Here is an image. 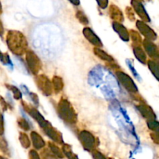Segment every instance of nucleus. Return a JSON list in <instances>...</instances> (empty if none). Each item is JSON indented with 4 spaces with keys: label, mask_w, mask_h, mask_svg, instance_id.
I'll list each match as a JSON object with an SVG mask.
<instances>
[{
    "label": "nucleus",
    "mask_w": 159,
    "mask_h": 159,
    "mask_svg": "<svg viewBox=\"0 0 159 159\" xmlns=\"http://www.w3.org/2000/svg\"><path fill=\"white\" fill-rule=\"evenodd\" d=\"M89 82L91 85L100 88L104 96L109 99L115 97L119 89V85L114 76L100 65L96 66L90 71Z\"/></svg>",
    "instance_id": "1"
},
{
    "label": "nucleus",
    "mask_w": 159,
    "mask_h": 159,
    "mask_svg": "<svg viewBox=\"0 0 159 159\" xmlns=\"http://www.w3.org/2000/svg\"><path fill=\"white\" fill-rule=\"evenodd\" d=\"M6 43L9 49L17 56H22L28 51L26 37L17 30H9L6 35Z\"/></svg>",
    "instance_id": "2"
},
{
    "label": "nucleus",
    "mask_w": 159,
    "mask_h": 159,
    "mask_svg": "<svg viewBox=\"0 0 159 159\" xmlns=\"http://www.w3.org/2000/svg\"><path fill=\"white\" fill-rule=\"evenodd\" d=\"M57 113L61 119L69 124H75L78 122V116L71 102L65 98H61L57 104Z\"/></svg>",
    "instance_id": "3"
},
{
    "label": "nucleus",
    "mask_w": 159,
    "mask_h": 159,
    "mask_svg": "<svg viewBox=\"0 0 159 159\" xmlns=\"http://www.w3.org/2000/svg\"><path fill=\"white\" fill-rule=\"evenodd\" d=\"M26 61L30 71L34 75H37L42 68L41 61L38 56L31 50H28L26 53Z\"/></svg>",
    "instance_id": "4"
},
{
    "label": "nucleus",
    "mask_w": 159,
    "mask_h": 159,
    "mask_svg": "<svg viewBox=\"0 0 159 159\" xmlns=\"http://www.w3.org/2000/svg\"><path fill=\"white\" fill-rule=\"evenodd\" d=\"M22 105H23V109L27 112L28 114L31 116L32 118H34L37 123H38L39 125L40 126V127H42L43 129L46 128L48 126L51 125L49 122L48 120L44 119L43 116L40 113V112L37 110L36 108L33 107L32 106H30V104L26 103V102H22Z\"/></svg>",
    "instance_id": "5"
},
{
    "label": "nucleus",
    "mask_w": 159,
    "mask_h": 159,
    "mask_svg": "<svg viewBox=\"0 0 159 159\" xmlns=\"http://www.w3.org/2000/svg\"><path fill=\"white\" fill-rule=\"evenodd\" d=\"M116 75L117 77L118 80L121 83V85L126 89L128 92L131 93H138V89L137 87L136 84L134 83L133 79L127 75L126 73L123 72L121 71H116Z\"/></svg>",
    "instance_id": "6"
},
{
    "label": "nucleus",
    "mask_w": 159,
    "mask_h": 159,
    "mask_svg": "<svg viewBox=\"0 0 159 159\" xmlns=\"http://www.w3.org/2000/svg\"><path fill=\"white\" fill-rule=\"evenodd\" d=\"M79 141L83 146L84 149L91 152L96 147V138L92 133L88 130H82L79 134Z\"/></svg>",
    "instance_id": "7"
},
{
    "label": "nucleus",
    "mask_w": 159,
    "mask_h": 159,
    "mask_svg": "<svg viewBox=\"0 0 159 159\" xmlns=\"http://www.w3.org/2000/svg\"><path fill=\"white\" fill-rule=\"evenodd\" d=\"M36 84L39 89L45 95V96H51L53 93V87L51 82L48 77L44 75H39L36 77Z\"/></svg>",
    "instance_id": "8"
},
{
    "label": "nucleus",
    "mask_w": 159,
    "mask_h": 159,
    "mask_svg": "<svg viewBox=\"0 0 159 159\" xmlns=\"http://www.w3.org/2000/svg\"><path fill=\"white\" fill-rule=\"evenodd\" d=\"M136 26L140 32L146 37V40H155L157 39L156 33L152 30L147 23L141 20H138L136 23Z\"/></svg>",
    "instance_id": "9"
},
{
    "label": "nucleus",
    "mask_w": 159,
    "mask_h": 159,
    "mask_svg": "<svg viewBox=\"0 0 159 159\" xmlns=\"http://www.w3.org/2000/svg\"><path fill=\"white\" fill-rule=\"evenodd\" d=\"M130 3H131L132 6H133L134 8L133 10L135 11V12H137V14L141 17V21L144 22V23H145V22L151 21L150 17L148 15L147 12H146L145 9H144V6H143L142 2H141L139 1H135V0H134V1H131Z\"/></svg>",
    "instance_id": "10"
},
{
    "label": "nucleus",
    "mask_w": 159,
    "mask_h": 159,
    "mask_svg": "<svg viewBox=\"0 0 159 159\" xmlns=\"http://www.w3.org/2000/svg\"><path fill=\"white\" fill-rule=\"evenodd\" d=\"M83 35L85 36V38L96 48H101L102 46V41L99 38L97 35L93 31V30L89 27H85L83 29Z\"/></svg>",
    "instance_id": "11"
},
{
    "label": "nucleus",
    "mask_w": 159,
    "mask_h": 159,
    "mask_svg": "<svg viewBox=\"0 0 159 159\" xmlns=\"http://www.w3.org/2000/svg\"><path fill=\"white\" fill-rule=\"evenodd\" d=\"M45 134L48 135L54 142L57 143V144H63V138H62L61 134L59 131H57L55 128L52 127L51 125L48 126V127L43 129Z\"/></svg>",
    "instance_id": "12"
},
{
    "label": "nucleus",
    "mask_w": 159,
    "mask_h": 159,
    "mask_svg": "<svg viewBox=\"0 0 159 159\" xmlns=\"http://www.w3.org/2000/svg\"><path fill=\"white\" fill-rule=\"evenodd\" d=\"M143 44H144V49H145L148 56H150L152 58L155 59V60H158L159 54L157 45L155 44L153 42L146 40V39L143 41Z\"/></svg>",
    "instance_id": "13"
},
{
    "label": "nucleus",
    "mask_w": 159,
    "mask_h": 159,
    "mask_svg": "<svg viewBox=\"0 0 159 159\" xmlns=\"http://www.w3.org/2000/svg\"><path fill=\"white\" fill-rule=\"evenodd\" d=\"M138 109L144 118L149 120H156V115L154 113L153 110L149 106L146 104H141L138 106Z\"/></svg>",
    "instance_id": "14"
},
{
    "label": "nucleus",
    "mask_w": 159,
    "mask_h": 159,
    "mask_svg": "<svg viewBox=\"0 0 159 159\" xmlns=\"http://www.w3.org/2000/svg\"><path fill=\"white\" fill-rule=\"evenodd\" d=\"M113 29H114V30L117 33L118 35L120 36V37L124 41H129V40H130L129 31L127 30V28H126L122 23L113 22Z\"/></svg>",
    "instance_id": "15"
},
{
    "label": "nucleus",
    "mask_w": 159,
    "mask_h": 159,
    "mask_svg": "<svg viewBox=\"0 0 159 159\" xmlns=\"http://www.w3.org/2000/svg\"><path fill=\"white\" fill-rule=\"evenodd\" d=\"M109 12H110V16L112 20H115L114 22L116 23H121L124 21V15H123L122 11L116 5H111L110 6V9H109Z\"/></svg>",
    "instance_id": "16"
},
{
    "label": "nucleus",
    "mask_w": 159,
    "mask_h": 159,
    "mask_svg": "<svg viewBox=\"0 0 159 159\" xmlns=\"http://www.w3.org/2000/svg\"><path fill=\"white\" fill-rule=\"evenodd\" d=\"M31 140H32L33 145L36 149H41L45 146V141H43V138L40 137L39 134L37 132L32 131L30 133Z\"/></svg>",
    "instance_id": "17"
},
{
    "label": "nucleus",
    "mask_w": 159,
    "mask_h": 159,
    "mask_svg": "<svg viewBox=\"0 0 159 159\" xmlns=\"http://www.w3.org/2000/svg\"><path fill=\"white\" fill-rule=\"evenodd\" d=\"M94 54H96L97 57H99V58L102 59V61H106L110 62V63H114L115 62L114 59H113V57H112V56H110V54H108L107 52L102 51V50L100 49V48H95Z\"/></svg>",
    "instance_id": "18"
},
{
    "label": "nucleus",
    "mask_w": 159,
    "mask_h": 159,
    "mask_svg": "<svg viewBox=\"0 0 159 159\" xmlns=\"http://www.w3.org/2000/svg\"><path fill=\"white\" fill-rule=\"evenodd\" d=\"M51 84H52L53 91L56 93H60L64 88L63 79L59 76H54Z\"/></svg>",
    "instance_id": "19"
},
{
    "label": "nucleus",
    "mask_w": 159,
    "mask_h": 159,
    "mask_svg": "<svg viewBox=\"0 0 159 159\" xmlns=\"http://www.w3.org/2000/svg\"><path fill=\"white\" fill-rule=\"evenodd\" d=\"M134 54L140 62H141L142 64L147 63V55L141 46L134 48Z\"/></svg>",
    "instance_id": "20"
},
{
    "label": "nucleus",
    "mask_w": 159,
    "mask_h": 159,
    "mask_svg": "<svg viewBox=\"0 0 159 159\" xmlns=\"http://www.w3.org/2000/svg\"><path fill=\"white\" fill-rule=\"evenodd\" d=\"M129 35L131 37L132 40H133V43H134V47H139L140 44L142 42V40H141V37L139 34V33H138L135 30H130V33H129Z\"/></svg>",
    "instance_id": "21"
},
{
    "label": "nucleus",
    "mask_w": 159,
    "mask_h": 159,
    "mask_svg": "<svg viewBox=\"0 0 159 159\" xmlns=\"http://www.w3.org/2000/svg\"><path fill=\"white\" fill-rule=\"evenodd\" d=\"M20 143H21V145L23 146L24 148H29V147L30 146V141L29 139V137L26 134L20 133V138H19Z\"/></svg>",
    "instance_id": "22"
},
{
    "label": "nucleus",
    "mask_w": 159,
    "mask_h": 159,
    "mask_svg": "<svg viewBox=\"0 0 159 159\" xmlns=\"http://www.w3.org/2000/svg\"><path fill=\"white\" fill-rule=\"evenodd\" d=\"M148 68L150 69V71H152V74L155 75V77L156 78V79H158V64L156 63L154 61H148Z\"/></svg>",
    "instance_id": "23"
},
{
    "label": "nucleus",
    "mask_w": 159,
    "mask_h": 159,
    "mask_svg": "<svg viewBox=\"0 0 159 159\" xmlns=\"http://www.w3.org/2000/svg\"><path fill=\"white\" fill-rule=\"evenodd\" d=\"M6 86L7 87L8 89H9L12 92V94H13L14 98H15L16 99H21L22 93L20 91V89H19L18 88H16V87L14 86V85H8V84H6Z\"/></svg>",
    "instance_id": "24"
},
{
    "label": "nucleus",
    "mask_w": 159,
    "mask_h": 159,
    "mask_svg": "<svg viewBox=\"0 0 159 159\" xmlns=\"http://www.w3.org/2000/svg\"><path fill=\"white\" fill-rule=\"evenodd\" d=\"M62 149H63L65 154L67 155V157H68L69 159H79L78 158V157L76 156V155H75V154L72 152V151H71V148L70 145H68V144H63V148H62Z\"/></svg>",
    "instance_id": "25"
},
{
    "label": "nucleus",
    "mask_w": 159,
    "mask_h": 159,
    "mask_svg": "<svg viewBox=\"0 0 159 159\" xmlns=\"http://www.w3.org/2000/svg\"><path fill=\"white\" fill-rule=\"evenodd\" d=\"M76 18L79 20V21L81 23H82L83 25H88L89 24V20L88 17L85 16V14L82 11L79 10L76 12Z\"/></svg>",
    "instance_id": "26"
},
{
    "label": "nucleus",
    "mask_w": 159,
    "mask_h": 159,
    "mask_svg": "<svg viewBox=\"0 0 159 159\" xmlns=\"http://www.w3.org/2000/svg\"><path fill=\"white\" fill-rule=\"evenodd\" d=\"M48 146H49V148H50V149H51V152L54 153V155H57V156H58L59 158H63V155H62L60 149H59V148L57 147L56 144H54V143H52V142H49L48 143Z\"/></svg>",
    "instance_id": "27"
},
{
    "label": "nucleus",
    "mask_w": 159,
    "mask_h": 159,
    "mask_svg": "<svg viewBox=\"0 0 159 159\" xmlns=\"http://www.w3.org/2000/svg\"><path fill=\"white\" fill-rule=\"evenodd\" d=\"M17 123H18L19 127L21 129H23V130H25V131H27V130H29L30 128V127L29 123H28L24 118H19V119L17 120Z\"/></svg>",
    "instance_id": "28"
},
{
    "label": "nucleus",
    "mask_w": 159,
    "mask_h": 159,
    "mask_svg": "<svg viewBox=\"0 0 159 159\" xmlns=\"http://www.w3.org/2000/svg\"><path fill=\"white\" fill-rule=\"evenodd\" d=\"M0 61L4 65H12L10 57L7 53H2L0 51Z\"/></svg>",
    "instance_id": "29"
},
{
    "label": "nucleus",
    "mask_w": 159,
    "mask_h": 159,
    "mask_svg": "<svg viewBox=\"0 0 159 159\" xmlns=\"http://www.w3.org/2000/svg\"><path fill=\"white\" fill-rule=\"evenodd\" d=\"M148 127L149 129L155 132H158V122L157 120H149L148 121Z\"/></svg>",
    "instance_id": "30"
},
{
    "label": "nucleus",
    "mask_w": 159,
    "mask_h": 159,
    "mask_svg": "<svg viewBox=\"0 0 159 159\" xmlns=\"http://www.w3.org/2000/svg\"><path fill=\"white\" fill-rule=\"evenodd\" d=\"M126 12H127V17H128L130 20H134L135 19L134 11L133 10V9H132L131 7L126 8Z\"/></svg>",
    "instance_id": "31"
},
{
    "label": "nucleus",
    "mask_w": 159,
    "mask_h": 159,
    "mask_svg": "<svg viewBox=\"0 0 159 159\" xmlns=\"http://www.w3.org/2000/svg\"><path fill=\"white\" fill-rule=\"evenodd\" d=\"M127 65H128V67H129V68H130V71H132V73H133V74H134V75L135 77L137 78V79H140L139 75H138V73L137 72L136 70L134 69V68L133 65H132L131 62H130V61L127 60Z\"/></svg>",
    "instance_id": "32"
},
{
    "label": "nucleus",
    "mask_w": 159,
    "mask_h": 159,
    "mask_svg": "<svg viewBox=\"0 0 159 159\" xmlns=\"http://www.w3.org/2000/svg\"><path fill=\"white\" fill-rule=\"evenodd\" d=\"M4 133V121H3L2 115L0 113V136Z\"/></svg>",
    "instance_id": "33"
},
{
    "label": "nucleus",
    "mask_w": 159,
    "mask_h": 159,
    "mask_svg": "<svg viewBox=\"0 0 159 159\" xmlns=\"http://www.w3.org/2000/svg\"><path fill=\"white\" fill-rule=\"evenodd\" d=\"M97 3L98 5H99V6L100 8H102V9H106V8L108 6V4H109V2L108 1H97Z\"/></svg>",
    "instance_id": "34"
},
{
    "label": "nucleus",
    "mask_w": 159,
    "mask_h": 159,
    "mask_svg": "<svg viewBox=\"0 0 159 159\" xmlns=\"http://www.w3.org/2000/svg\"><path fill=\"white\" fill-rule=\"evenodd\" d=\"M30 99L34 101V103L37 104V105L39 103L38 97H37V95L34 94V93H30Z\"/></svg>",
    "instance_id": "35"
},
{
    "label": "nucleus",
    "mask_w": 159,
    "mask_h": 159,
    "mask_svg": "<svg viewBox=\"0 0 159 159\" xmlns=\"http://www.w3.org/2000/svg\"><path fill=\"white\" fill-rule=\"evenodd\" d=\"M30 159H40L37 153L34 150H32L30 152Z\"/></svg>",
    "instance_id": "36"
},
{
    "label": "nucleus",
    "mask_w": 159,
    "mask_h": 159,
    "mask_svg": "<svg viewBox=\"0 0 159 159\" xmlns=\"http://www.w3.org/2000/svg\"><path fill=\"white\" fill-rule=\"evenodd\" d=\"M152 136V140L155 141V144H158V132H155V133H153L151 134Z\"/></svg>",
    "instance_id": "37"
},
{
    "label": "nucleus",
    "mask_w": 159,
    "mask_h": 159,
    "mask_svg": "<svg viewBox=\"0 0 159 159\" xmlns=\"http://www.w3.org/2000/svg\"><path fill=\"white\" fill-rule=\"evenodd\" d=\"M3 33H4V28H3L2 23V21L0 20V37H2Z\"/></svg>",
    "instance_id": "38"
},
{
    "label": "nucleus",
    "mask_w": 159,
    "mask_h": 159,
    "mask_svg": "<svg viewBox=\"0 0 159 159\" xmlns=\"http://www.w3.org/2000/svg\"><path fill=\"white\" fill-rule=\"evenodd\" d=\"M70 2L71 3H72V4H74V5H75V6H79V4H80V2H79V1L78 2H75V1H71Z\"/></svg>",
    "instance_id": "39"
},
{
    "label": "nucleus",
    "mask_w": 159,
    "mask_h": 159,
    "mask_svg": "<svg viewBox=\"0 0 159 159\" xmlns=\"http://www.w3.org/2000/svg\"><path fill=\"white\" fill-rule=\"evenodd\" d=\"M2 13V5L1 3H0V14Z\"/></svg>",
    "instance_id": "40"
},
{
    "label": "nucleus",
    "mask_w": 159,
    "mask_h": 159,
    "mask_svg": "<svg viewBox=\"0 0 159 159\" xmlns=\"http://www.w3.org/2000/svg\"><path fill=\"white\" fill-rule=\"evenodd\" d=\"M0 159H3L2 158V157H0Z\"/></svg>",
    "instance_id": "41"
}]
</instances>
